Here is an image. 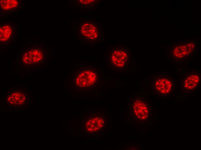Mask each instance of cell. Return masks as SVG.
Segmentation results:
<instances>
[{
  "mask_svg": "<svg viewBox=\"0 0 201 150\" xmlns=\"http://www.w3.org/2000/svg\"><path fill=\"white\" fill-rule=\"evenodd\" d=\"M175 80L174 76L169 73L156 74L152 80L153 93L161 97L171 96L174 91Z\"/></svg>",
  "mask_w": 201,
  "mask_h": 150,
  "instance_id": "1",
  "label": "cell"
},
{
  "mask_svg": "<svg viewBox=\"0 0 201 150\" xmlns=\"http://www.w3.org/2000/svg\"><path fill=\"white\" fill-rule=\"evenodd\" d=\"M201 71L196 69L187 70L181 79V90L183 93H192L200 87Z\"/></svg>",
  "mask_w": 201,
  "mask_h": 150,
  "instance_id": "2",
  "label": "cell"
},
{
  "mask_svg": "<svg viewBox=\"0 0 201 150\" xmlns=\"http://www.w3.org/2000/svg\"><path fill=\"white\" fill-rule=\"evenodd\" d=\"M132 107L134 115L137 120L143 122L150 119L151 106L147 99L142 97H136L133 102Z\"/></svg>",
  "mask_w": 201,
  "mask_h": 150,
  "instance_id": "3",
  "label": "cell"
},
{
  "mask_svg": "<svg viewBox=\"0 0 201 150\" xmlns=\"http://www.w3.org/2000/svg\"><path fill=\"white\" fill-rule=\"evenodd\" d=\"M44 53L41 48L32 47L23 54L21 63L23 66H32L40 63L44 59Z\"/></svg>",
  "mask_w": 201,
  "mask_h": 150,
  "instance_id": "4",
  "label": "cell"
},
{
  "mask_svg": "<svg viewBox=\"0 0 201 150\" xmlns=\"http://www.w3.org/2000/svg\"><path fill=\"white\" fill-rule=\"evenodd\" d=\"M195 45L193 43H185L179 45H174L170 49L171 57L175 60L180 61L189 59L192 53H195Z\"/></svg>",
  "mask_w": 201,
  "mask_h": 150,
  "instance_id": "5",
  "label": "cell"
},
{
  "mask_svg": "<svg viewBox=\"0 0 201 150\" xmlns=\"http://www.w3.org/2000/svg\"><path fill=\"white\" fill-rule=\"evenodd\" d=\"M98 75L96 70H88L83 71L78 76L76 83L82 87L92 86L96 84L98 80Z\"/></svg>",
  "mask_w": 201,
  "mask_h": 150,
  "instance_id": "6",
  "label": "cell"
},
{
  "mask_svg": "<svg viewBox=\"0 0 201 150\" xmlns=\"http://www.w3.org/2000/svg\"><path fill=\"white\" fill-rule=\"evenodd\" d=\"M111 55V63L115 66L114 68L117 70H122L125 68L126 62L129 60L127 51L125 50H117L113 51Z\"/></svg>",
  "mask_w": 201,
  "mask_h": 150,
  "instance_id": "7",
  "label": "cell"
},
{
  "mask_svg": "<svg viewBox=\"0 0 201 150\" xmlns=\"http://www.w3.org/2000/svg\"><path fill=\"white\" fill-rule=\"evenodd\" d=\"M12 26L9 23H3L0 28V41L6 42L10 40L13 33Z\"/></svg>",
  "mask_w": 201,
  "mask_h": 150,
  "instance_id": "8",
  "label": "cell"
},
{
  "mask_svg": "<svg viewBox=\"0 0 201 150\" xmlns=\"http://www.w3.org/2000/svg\"><path fill=\"white\" fill-rule=\"evenodd\" d=\"M0 8L2 10L8 11L17 8L19 5L17 0H2L0 1Z\"/></svg>",
  "mask_w": 201,
  "mask_h": 150,
  "instance_id": "9",
  "label": "cell"
},
{
  "mask_svg": "<svg viewBox=\"0 0 201 150\" xmlns=\"http://www.w3.org/2000/svg\"><path fill=\"white\" fill-rule=\"evenodd\" d=\"M95 31V30H93V32H94Z\"/></svg>",
  "mask_w": 201,
  "mask_h": 150,
  "instance_id": "10",
  "label": "cell"
}]
</instances>
